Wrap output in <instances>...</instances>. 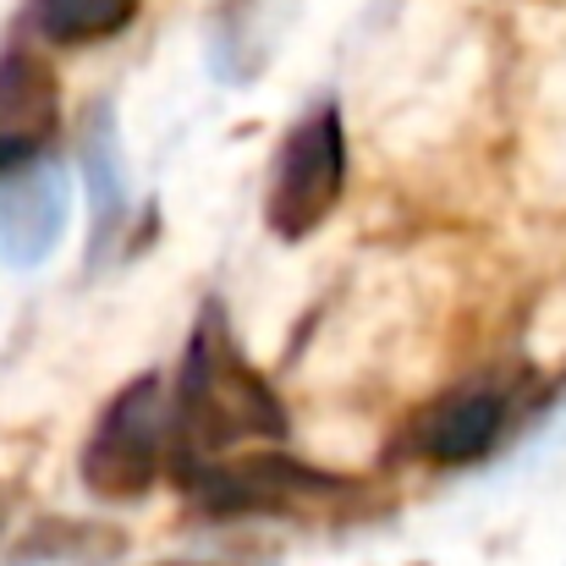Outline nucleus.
I'll list each match as a JSON object with an SVG mask.
<instances>
[{
  "mask_svg": "<svg viewBox=\"0 0 566 566\" xmlns=\"http://www.w3.org/2000/svg\"><path fill=\"white\" fill-rule=\"evenodd\" d=\"M66 177L50 160L0 171V259L39 264L66 226Z\"/></svg>",
  "mask_w": 566,
  "mask_h": 566,
  "instance_id": "nucleus-6",
  "label": "nucleus"
},
{
  "mask_svg": "<svg viewBox=\"0 0 566 566\" xmlns=\"http://www.w3.org/2000/svg\"><path fill=\"white\" fill-rule=\"evenodd\" d=\"M61 127V77L33 50L0 55V171L44 160Z\"/></svg>",
  "mask_w": 566,
  "mask_h": 566,
  "instance_id": "nucleus-5",
  "label": "nucleus"
},
{
  "mask_svg": "<svg viewBox=\"0 0 566 566\" xmlns=\"http://www.w3.org/2000/svg\"><path fill=\"white\" fill-rule=\"evenodd\" d=\"M88 182H94V214L111 226L127 203V177H122V155H116V138H111V122L99 133V116H94V138H88Z\"/></svg>",
  "mask_w": 566,
  "mask_h": 566,
  "instance_id": "nucleus-9",
  "label": "nucleus"
},
{
  "mask_svg": "<svg viewBox=\"0 0 566 566\" xmlns=\"http://www.w3.org/2000/svg\"><path fill=\"white\" fill-rule=\"evenodd\" d=\"M342 188H347V133H342L336 105H319L281 144V160L270 177V203H264L270 231L286 242L308 237L342 203Z\"/></svg>",
  "mask_w": 566,
  "mask_h": 566,
  "instance_id": "nucleus-3",
  "label": "nucleus"
},
{
  "mask_svg": "<svg viewBox=\"0 0 566 566\" xmlns=\"http://www.w3.org/2000/svg\"><path fill=\"white\" fill-rule=\"evenodd\" d=\"M501 418H506V396L501 390L462 385L440 407H429V418H423V451L434 462H479L495 446Z\"/></svg>",
  "mask_w": 566,
  "mask_h": 566,
  "instance_id": "nucleus-7",
  "label": "nucleus"
},
{
  "mask_svg": "<svg viewBox=\"0 0 566 566\" xmlns=\"http://www.w3.org/2000/svg\"><path fill=\"white\" fill-rule=\"evenodd\" d=\"M133 6L138 0H33V17L55 44H94L127 28Z\"/></svg>",
  "mask_w": 566,
  "mask_h": 566,
  "instance_id": "nucleus-8",
  "label": "nucleus"
},
{
  "mask_svg": "<svg viewBox=\"0 0 566 566\" xmlns=\"http://www.w3.org/2000/svg\"><path fill=\"white\" fill-rule=\"evenodd\" d=\"M6 517H11V490L0 484V534H6Z\"/></svg>",
  "mask_w": 566,
  "mask_h": 566,
  "instance_id": "nucleus-10",
  "label": "nucleus"
},
{
  "mask_svg": "<svg viewBox=\"0 0 566 566\" xmlns=\"http://www.w3.org/2000/svg\"><path fill=\"white\" fill-rule=\"evenodd\" d=\"M166 401H160V379H133L122 396H111V407L99 412L88 446H83V484L99 501H138L166 457Z\"/></svg>",
  "mask_w": 566,
  "mask_h": 566,
  "instance_id": "nucleus-2",
  "label": "nucleus"
},
{
  "mask_svg": "<svg viewBox=\"0 0 566 566\" xmlns=\"http://www.w3.org/2000/svg\"><path fill=\"white\" fill-rule=\"evenodd\" d=\"M248 440H286V412L264 375L237 353V342L220 325V308L209 303L188 342L177 407H171V457L182 484L231 462L237 457L231 446Z\"/></svg>",
  "mask_w": 566,
  "mask_h": 566,
  "instance_id": "nucleus-1",
  "label": "nucleus"
},
{
  "mask_svg": "<svg viewBox=\"0 0 566 566\" xmlns=\"http://www.w3.org/2000/svg\"><path fill=\"white\" fill-rule=\"evenodd\" d=\"M192 501L214 517H248V512H286L297 501L347 490V479L303 468L292 451H237L231 462L198 473L188 484Z\"/></svg>",
  "mask_w": 566,
  "mask_h": 566,
  "instance_id": "nucleus-4",
  "label": "nucleus"
}]
</instances>
